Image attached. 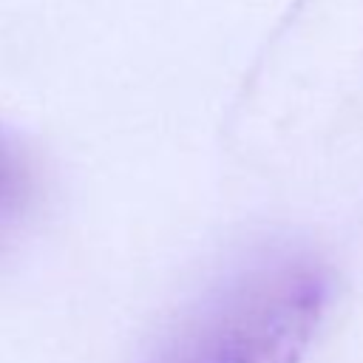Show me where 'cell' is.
<instances>
[{"instance_id": "cell-2", "label": "cell", "mask_w": 363, "mask_h": 363, "mask_svg": "<svg viewBox=\"0 0 363 363\" xmlns=\"http://www.w3.org/2000/svg\"><path fill=\"white\" fill-rule=\"evenodd\" d=\"M28 187H31V179H28L26 162L6 142V136H0V238L11 230V224L23 213L28 201Z\"/></svg>"}, {"instance_id": "cell-1", "label": "cell", "mask_w": 363, "mask_h": 363, "mask_svg": "<svg viewBox=\"0 0 363 363\" xmlns=\"http://www.w3.org/2000/svg\"><path fill=\"white\" fill-rule=\"evenodd\" d=\"M329 298L303 250L258 255L216 284L147 363H301Z\"/></svg>"}]
</instances>
